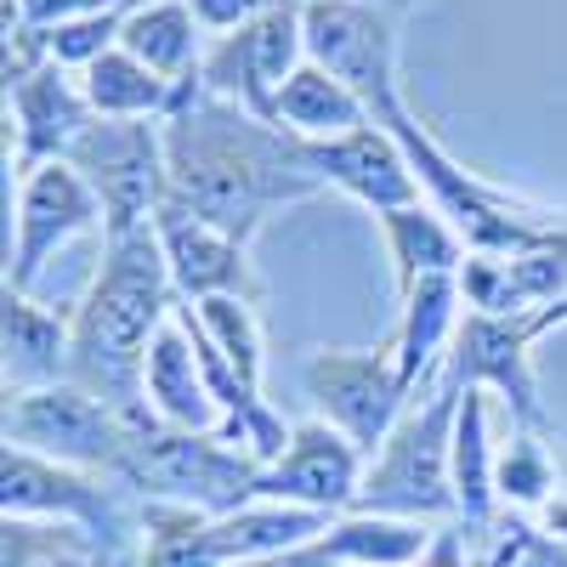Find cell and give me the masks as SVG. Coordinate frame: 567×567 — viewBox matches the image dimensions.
Listing matches in <instances>:
<instances>
[{"mask_svg":"<svg viewBox=\"0 0 567 567\" xmlns=\"http://www.w3.org/2000/svg\"><path fill=\"white\" fill-rule=\"evenodd\" d=\"M323 194L307 165V148L261 114H245L194 80L165 120V199L194 210L233 239L256 233L290 205Z\"/></svg>","mask_w":567,"mask_h":567,"instance_id":"cell-1","label":"cell"},{"mask_svg":"<svg viewBox=\"0 0 567 567\" xmlns=\"http://www.w3.org/2000/svg\"><path fill=\"white\" fill-rule=\"evenodd\" d=\"M171 312L176 290L159 233L142 227L125 239H103L97 272L69 307V381L120 409L125 420L148 414L142 409V363Z\"/></svg>","mask_w":567,"mask_h":567,"instance_id":"cell-2","label":"cell"},{"mask_svg":"<svg viewBox=\"0 0 567 567\" xmlns=\"http://www.w3.org/2000/svg\"><path fill=\"white\" fill-rule=\"evenodd\" d=\"M460 398L465 392L443 374L437 386H425L403 409V420L392 425L381 454L363 465V488H358L352 511L403 516V523H425V528H443L449 516H460L454 477H449V443H454Z\"/></svg>","mask_w":567,"mask_h":567,"instance_id":"cell-3","label":"cell"},{"mask_svg":"<svg viewBox=\"0 0 567 567\" xmlns=\"http://www.w3.org/2000/svg\"><path fill=\"white\" fill-rule=\"evenodd\" d=\"M256 477L261 465L239 454L221 432H176V425H159L154 414L131 420L120 483L142 505H187L205 516H227L256 499Z\"/></svg>","mask_w":567,"mask_h":567,"instance_id":"cell-4","label":"cell"},{"mask_svg":"<svg viewBox=\"0 0 567 567\" xmlns=\"http://www.w3.org/2000/svg\"><path fill=\"white\" fill-rule=\"evenodd\" d=\"M131 488L114 477H91V471L40 460L23 449H7L0 465V511L7 523H58L103 539L109 550H125L131 534L142 528V505L131 511Z\"/></svg>","mask_w":567,"mask_h":567,"instance_id":"cell-5","label":"cell"},{"mask_svg":"<svg viewBox=\"0 0 567 567\" xmlns=\"http://www.w3.org/2000/svg\"><path fill=\"white\" fill-rule=\"evenodd\" d=\"M7 449L58 460L74 471H91V477H114L125 465V443H131V420L120 409H109L103 398H91L74 381L40 386V392H7Z\"/></svg>","mask_w":567,"mask_h":567,"instance_id":"cell-6","label":"cell"},{"mask_svg":"<svg viewBox=\"0 0 567 567\" xmlns=\"http://www.w3.org/2000/svg\"><path fill=\"white\" fill-rule=\"evenodd\" d=\"M69 165L103 205V239L154 227L165 205V120H91Z\"/></svg>","mask_w":567,"mask_h":567,"instance_id":"cell-7","label":"cell"},{"mask_svg":"<svg viewBox=\"0 0 567 567\" xmlns=\"http://www.w3.org/2000/svg\"><path fill=\"white\" fill-rule=\"evenodd\" d=\"M301 386L318 409V420H329L336 432L374 460L381 443L392 437V425L403 420V409L414 403V392L403 386L392 341L386 347H318L301 369Z\"/></svg>","mask_w":567,"mask_h":567,"instance_id":"cell-8","label":"cell"},{"mask_svg":"<svg viewBox=\"0 0 567 567\" xmlns=\"http://www.w3.org/2000/svg\"><path fill=\"white\" fill-rule=\"evenodd\" d=\"M307 58L358 91L369 120L403 103V12L352 7V0H312L301 7Z\"/></svg>","mask_w":567,"mask_h":567,"instance_id":"cell-9","label":"cell"},{"mask_svg":"<svg viewBox=\"0 0 567 567\" xmlns=\"http://www.w3.org/2000/svg\"><path fill=\"white\" fill-rule=\"evenodd\" d=\"M301 63H307V23H301L296 0H284V7H272L250 29L210 40V52L199 63V85L233 109L272 120L278 91L296 80Z\"/></svg>","mask_w":567,"mask_h":567,"instance_id":"cell-10","label":"cell"},{"mask_svg":"<svg viewBox=\"0 0 567 567\" xmlns=\"http://www.w3.org/2000/svg\"><path fill=\"white\" fill-rule=\"evenodd\" d=\"M85 233H103V205L85 187L69 159H52L18 176L12 199V256H7V290H34L40 267L69 250Z\"/></svg>","mask_w":567,"mask_h":567,"instance_id":"cell-11","label":"cell"},{"mask_svg":"<svg viewBox=\"0 0 567 567\" xmlns=\"http://www.w3.org/2000/svg\"><path fill=\"white\" fill-rule=\"evenodd\" d=\"M534 329L528 318H494V312H465L460 336L449 347V381L460 392H488L505 403L516 432H545V403H539V374H534Z\"/></svg>","mask_w":567,"mask_h":567,"instance_id":"cell-12","label":"cell"},{"mask_svg":"<svg viewBox=\"0 0 567 567\" xmlns=\"http://www.w3.org/2000/svg\"><path fill=\"white\" fill-rule=\"evenodd\" d=\"M363 454L336 432L329 420H301L290 449H284L272 465H261L256 477V499L272 505H301V511H323V516H341L358 505L363 488Z\"/></svg>","mask_w":567,"mask_h":567,"instance_id":"cell-13","label":"cell"},{"mask_svg":"<svg viewBox=\"0 0 567 567\" xmlns=\"http://www.w3.org/2000/svg\"><path fill=\"white\" fill-rule=\"evenodd\" d=\"M159 250H165V272L176 301H210V296H250L261 301V272L250 261V245L233 239L227 227L182 210V205H159L154 216Z\"/></svg>","mask_w":567,"mask_h":567,"instance_id":"cell-14","label":"cell"},{"mask_svg":"<svg viewBox=\"0 0 567 567\" xmlns=\"http://www.w3.org/2000/svg\"><path fill=\"white\" fill-rule=\"evenodd\" d=\"M301 148H307V165L323 187H336V194H347L352 205H363L374 216L425 199L414 171H409L403 142L374 120L347 131V136H329V142H301Z\"/></svg>","mask_w":567,"mask_h":567,"instance_id":"cell-15","label":"cell"},{"mask_svg":"<svg viewBox=\"0 0 567 567\" xmlns=\"http://www.w3.org/2000/svg\"><path fill=\"white\" fill-rule=\"evenodd\" d=\"M91 103L80 91V74L40 63L34 74L7 85V125H12V171H40L52 159H69L74 142L91 131Z\"/></svg>","mask_w":567,"mask_h":567,"instance_id":"cell-16","label":"cell"},{"mask_svg":"<svg viewBox=\"0 0 567 567\" xmlns=\"http://www.w3.org/2000/svg\"><path fill=\"white\" fill-rule=\"evenodd\" d=\"M460 296H465V312L534 323L545 307H556L567 296V245L516 250V256H465Z\"/></svg>","mask_w":567,"mask_h":567,"instance_id":"cell-17","label":"cell"},{"mask_svg":"<svg viewBox=\"0 0 567 567\" xmlns=\"http://www.w3.org/2000/svg\"><path fill=\"white\" fill-rule=\"evenodd\" d=\"M142 409L159 425H176V432H216L221 425V403L205 381V363L182 323V307L165 318V329L148 347V363H142Z\"/></svg>","mask_w":567,"mask_h":567,"instance_id":"cell-18","label":"cell"},{"mask_svg":"<svg viewBox=\"0 0 567 567\" xmlns=\"http://www.w3.org/2000/svg\"><path fill=\"white\" fill-rule=\"evenodd\" d=\"M465 296H460V272H443V278H420L409 296H398V329H392V358H398V374L403 386L420 398L425 386L443 381L449 369V347L460 336V312Z\"/></svg>","mask_w":567,"mask_h":567,"instance_id":"cell-19","label":"cell"},{"mask_svg":"<svg viewBox=\"0 0 567 567\" xmlns=\"http://www.w3.org/2000/svg\"><path fill=\"white\" fill-rule=\"evenodd\" d=\"M69 381V312L34 290H7V392H40Z\"/></svg>","mask_w":567,"mask_h":567,"instance_id":"cell-20","label":"cell"},{"mask_svg":"<svg viewBox=\"0 0 567 567\" xmlns=\"http://www.w3.org/2000/svg\"><path fill=\"white\" fill-rule=\"evenodd\" d=\"M499 443H494V414H488V392H465L460 414H454V443H449V477H454V499H460V523L483 528L499 516Z\"/></svg>","mask_w":567,"mask_h":567,"instance_id":"cell-21","label":"cell"},{"mask_svg":"<svg viewBox=\"0 0 567 567\" xmlns=\"http://www.w3.org/2000/svg\"><path fill=\"white\" fill-rule=\"evenodd\" d=\"M381 221V239H386V256H392V278H398V296H409L420 278H443V272H460L465 267V239L454 233V221L437 210V205H403V210H386L374 216Z\"/></svg>","mask_w":567,"mask_h":567,"instance_id":"cell-22","label":"cell"},{"mask_svg":"<svg viewBox=\"0 0 567 567\" xmlns=\"http://www.w3.org/2000/svg\"><path fill=\"white\" fill-rule=\"evenodd\" d=\"M120 45H125L136 63H148L154 74H165L171 85H194L199 80V63L210 52V34L199 29L194 12H187V0H159V7L125 12Z\"/></svg>","mask_w":567,"mask_h":567,"instance_id":"cell-23","label":"cell"},{"mask_svg":"<svg viewBox=\"0 0 567 567\" xmlns=\"http://www.w3.org/2000/svg\"><path fill=\"white\" fill-rule=\"evenodd\" d=\"M425 523H403V516H374V511H341L336 523L318 534V550L336 567H420L432 550Z\"/></svg>","mask_w":567,"mask_h":567,"instance_id":"cell-24","label":"cell"},{"mask_svg":"<svg viewBox=\"0 0 567 567\" xmlns=\"http://www.w3.org/2000/svg\"><path fill=\"white\" fill-rule=\"evenodd\" d=\"M272 125L290 131L296 142H329V136H347V131L369 125V109L358 103L352 85H341L329 69H318V63L307 58V63L296 69V80L278 91Z\"/></svg>","mask_w":567,"mask_h":567,"instance_id":"cell-25","label":"cell"},{"mask_svg":"<svg viewBox=\"0 0 567 567\" xmlns=\"http://www.w3.org/2000/svg\"><path fill=\"white\" fill-rule=\"evenodd\" d=\"M80 91L97 120H171V109L182 97V85H171L148 63H136L125 45H114L91 69H80Z\"/></svg>","mask_w":567,"mask_h":567,"instance_id":"cell-26","label":"cell"},{"mask_svg":"<svg viewBox=\"0 0 567 567\" xmlns=\"http://www.w3.org/2000/svg\"><path fill=\"white\" fill-rule=\"evenodd\" d=\"M336 516L323 511H301V505H272V499H250L239 511L216 516V545L233 561H261V556H284V550H301L312 545Z\"/></svg>","mask_w":567,"mask_h":567,"instance_id":"cell-27","label":"cell"},{"mask_svg":"<svg viewBox=\"0 0 567 567\" xmlns=\"http://www.w3.org/2000/svg\"><path fill=\"white\" fill-rule=\"evenodd\" d=\"M205 329V341L233 363V374L250 386L267 392V329H261V301L250 296H210V301H187Z\"/></svg>","mask_w":567,"mask_h":567,"instance_id":"cell-28","label":"cell"},{"mask_svg":"<svg viewBox=\"0 0 567 567\" xmlns=\"http://www.w3.org/2000/svg\"><path fill=\"white\" fill-rule=\"evenodd\" d=\"M136 567H227L216 545V516L187 511V505H142Z\"/></svg>","mask_w":567,"mask_h":567,"instance_id":"cell-29","label":"cell"},{"mask_svg":"<svg viewBox=\"0 0 567 567\" xmlns=\"http://www.w3.org/2000/svg\"><path fill=\"white\" fill-rule=\"evenodd\" d=\"M494 488H499V511H539V505H550L556 465H550V449L539 443V432H516L511 425V443H499Z\"/></svg>","mask_w":567,"mask_h":567,"instance_id":"cell-30","label":"cell"},{"mask_svg":"<svg viewBox=\"0 0 567 567\" xmlns=\"http://www.w3.org/2000/svg\"><path fill=\"white\" fill-rule=\"evenodd\" d=\"M120 23H125V12H97V18H74L63 29H45L40 34L45 58H52L58 69H69V74H80V69H91L97 58H109L120 45Z\"/></svg>","mask_w":567,"mask_h":567,"instance_id":"cell-31","label":"cell"},{"mask_svg":"<svg viewBox=\"0 0 567 567\" xmlns=\"http://www.w3.org/2000/svg\"><path fill=\"white\" fill-rule=\"evenodd\" d=\"M97 12H120V0H7V23H23L34 34L63 29L74 18H97Z\"/></svg>","mask_w":567,"mask_h":567,"instance_id":"cell-32","label":"cell"},{"mask_svg":"<svg viewBox=\"0 0 567 567\" xmlns=\"http://www.w3.org/2000/svg\"><path fill=\"white\" fill-rule=\"evenodd\" d=\"M272 7H284V0H187V12L199 18V29H205L210 40L250 29V23H256V18H267Z\"/></svg>","mask_w":567,"mask_h":567,"instance_id":"cell-33","label":"cell"},{"mask_svg":"<svg viewBox=\"0 0 567 567\" xmlns=\"http://www.w3.org/2000/svg\"><path fill=\"white\" fill-rule=\"evenodd\" d=\"M420 567H477V561H471L465 528H460V523H443V528L432 534V550L420 556Z\"/></svg>","mask_w":567,"mask_h":567,"instance_id":"cell-34","label":"cell"},{"mask_svg":"<svg viewBox=\"0 0 567 567\" xmlns=\"http://www.w3.org/2000/svg\"><path fill=\"white\" fill-rule=\"evenodd\" d=\"M528 329H534V336H550V329H567V296H561L556 307H545V312H539Z\"/></svg>","mask_w":567,"mask_h":567,"instance_id":"cell-35","label":"cell"},{"mask_svg":"<svg viewBox=\"0 0 567 567\" xmlns=\"http://www.w3.org/2000/svg\"><path fill=\"white\" fill-rule=\"evenodd\" d=\"M296 7H312V0H296ZM352 7H392V12H403L409 0H352Z\"/></svg>","mask_w":567,"mask_h":567,"instance_id":"cell-36","label":"cell"},{"mask_svg":"<svg viewBox=\"0 0 567 567\" xmlns=\"http://www.w3.org/2000/svg\"><path fill=\"white\" fill-rule=\"evenodd\" d=\"M142 7H159V0H120V12H142Z\"/></svg>","mask_w":567,"mask_h":567,"instance_id":"cell-37","label":"cell"}]
</instances>
